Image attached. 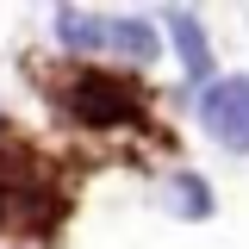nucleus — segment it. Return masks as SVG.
Returning <instances> with one entry per match:
<instances>
[{
  "label": "nucleus",
  "mask_w": 249,
  "mask_h": 249,
  "mask_svg": "<svg viewBox=\"0 0 249 249\" xmlns=\"http://www.w3.org/2000/svg\"><path fill=\"white\" fill-rule=\"evenodd\" d=\"M69 218V187L44 156L19 150V143H0V231L6 237H25V231H56Z\"/></svg>",
  "instance_id": "nucleus-1"
},
{
  "label": "nucleus",
  "mask_w": 249,
  "mask_h": 249,
  "mask_svg": "<svg viewBox=\"0 0 249 249\" xmlns=\"http://www.w3.org/2000/svg\"><path fill=\"white\" fill-rule=\"evenodd\" d=\"M50 100L69 124H88V131H119V124H143V100L137 88L112 75V69H62L50 81Z\"/></svg>",
  "instance_id": "nucleus-2"
},
{
  "label": "nucleus",
  "mask_w": 249,
  "mask_h": 249,
  "mask_svg": "<svg viewBox=\"0 0 249 249\" xmlns=\"http://www.w3.org/2000/svg\"><path fill=\"white\" fill-rule=\"evenodd\" d=\"M199 124L218 150L249 156V75H224L199 93Z\"/></svg>",
  "instance_id": "nucleus-3"
},
{
  "label": "nucleus",
  "mask_w": 249,
  "mask_h": 249,
  "mask_svg": "<svg viewBox=\"0 0 249 249\" xmlns=\"http://www.w3.org/2000/svg\"><path fill=\"white\" fill-rule=\"evenodd\" d=\"M168 19V44H175V56H181L187 81H206L212 88V37H206V25H199V13H187V6H175V13H162Z\"/></svg>",
  "instance_id": "nucleus-4"
},
{
  "label": "nucleus",
  "mask_w": 249,
  "mask_h": 249,
  "mask_svg": "<svg viewBox=\"0 0 249 249\" xmlns=\"http://www.w3.org/2000/svg\"><path fill=\"white\" fill-rule=\"evenodd\" d=\"M56 44L62 50H75V56H88L106 44V13H81V6H56Z\"/></svg>",
  "instance_id": "nucleus-5"
},
{
  "label": "nucleus",
  "mask_w": 249,
  "mask_h": 249,
  "mask_svg": "<svg viewBox=\"0 0 249 249\" xmlns=\"http://www.w3.org/2000/svg\"><path fill=\"white\" fill-rule=\"evenodd\" d=\"M106 44H112L124 62H137V69H150V62L162 56V44H156V31L143 25V19H106Z\"/></svg>",
  "instance_id": "nucleus-6"
},
{
  "label": "nucleus",
  "mask_w": 249,
  "mask_h": 249,
  "mask_svg": "<svg viewBox=\"0 0 249 249\" xmlns=\"http://www.w3.org/2000/svg\"><path fill=\"white\" fill-rule=\"evenodd\" d=\"M168 199H175V218H187V224L212 218V187L199 181L193 168H175V187H168Z\"/></svg>",
  "instance_id": "nucleus-7"
}]
</instances>
